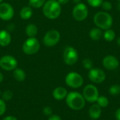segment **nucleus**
Segmentation results:
<instances>
[{
  "instance_id": "1",
  "label": "nucleus",
  "mask_w": 120,
  "mask_h": 120,
  "mask_svg": "<svg viewBox=\"0 0 120 120\" xmlns=\"http://www.w3.org/2000/svg\"><path fill=\"white\" fill-rule=\"evenodd\" d=\"M61 5L56 0H48L43 6L42 11L45 17L54 20L58 18L61 13Z\"/></svg>"
},
{
  "instance_id": "2",
  "label": "nucleus",
  "mask_w": 120,
  "mask_h": 120,
  "mask_svg": "<svg viewBox=\"0 0 120 120\" xmlns=\"http://www.w3.org/2000/svg\"><path fill=\"white\" fill-rule=\"evenodd\" d=\"M65 101L68 106L74 110H80L85 106V99L81 94L77 91H72L68 94Z\"/></svg>"
},
{
  "instance_id": "3",
  "label": "nucleus",
  "mask_w": 120,
  "mask_h": 120,
  "mask_svg": "<svg viewBox=\"0 0 120 120\" xmlns=\"http://www.w3.org/2000/svg\"><path fill=\"white\" fill-rule=\"evenodd\" d=\"M94 22L97 27L105 30L112 27L113 18L109 13L106 11H99L94 15Z\"/></svg>"
},
{
  "instance_id": "4",
  "label": "nucleus",
  "mask_w": 120,
  "mask_h": 120,
  "mask_svg": "<svg viewBox=\"0 0 120 120\" xmlns=\"http://www.w3.org/2000/svg\"><path fill=\"white\" fill-rule=\"evenodd\" d=\"M39 42L35 37H29L22 45V51L27 55H34L39 51Z\"/></svg>"
},
{
  "instance_id": "5",
  "label": "nucleus",
  "mask_w": 120,
  "mask_h": 120,
  "mask_svg": "<svg viewBox=\"0 0 120 120\" xmlns=\"http://www.w3.org/2000/svg\"><path fill=\"white\" fill-rule=\"evenodd\" d=\"M66 84L72 88V89H78L83 85L84 79L81 75L75 72H69L65 79Z\"/></svg>"
},
{
  "instance_id": "6",
  "label": "nucleus",
  "mask_w": 120,
  "mask_h": 120,
  "mask_svg": "<svg viewBox=\"0 0 120 120\" xmlns=\"http://www.w3.org/2000/svg\"><path fill=\"white\" fill-rule=\"evenodd\" d=\"M79 59V54L74 47L67 46L63 52V60L68 65H75Z\"/></svg>"
},
{
  "instance_id": "7",
  "label": "nucleus",
  "mask_w": 120,
  "mask_h": 120,
  "mask_svg": "<svg viewBox=\"0 0 120 120\" xmlns=\"http://www.w3.org/2000/svg\"><path fill=\"white\" fill-rule=\"evenodd\" d=\"M60 39V34L56 30H51L48 31L44 38L43 43L48 47H52L56 46Z\"/></svg>"
},
{
  "instance_id": "8",
  "label": "nucleus",
  "mask_w": 120,
  "mask_h": 120,
  "mask_svg": "<svg viewBox=\"0 0 120 120\" xmlns=\"http://www.w3.org/2000/svg\"><path fill=\"white\" fill-rule=\"evenodd\" d=\"M89 15V9L85 4L79 3L75 6L72 9V16L77 21L84 20Z\"/></svg>"
},
{
  "instance_id": "9",
  "label": "nucleus",
  "mask_w": 120,
  "mask_h": 120,
  "mask_svg": "<svg viewBox=\"0 0 120 120\" xmlns=\"http://www.w3.org/2000/svg\"><path fill=\"white\" fill-rule=\"evenodd\" d=\"M83 96L85 101H87L88 102H96L99 97V92L97 87L93 84L86 85L83 89Z\"/></svg>"
},
{
  "instance_id": "10",
  "label": "nucleus",
  "mask_w": 120,
  "mask_h": 120,
  "mask_svg": "<svg viewBox=\"0 0 120 120\" xmlns=\"http://www.w3.org/2000/svg\"><path fill=\"white\" fill-rule=\"evenodd\" d=\"M18 61L12 56L6 55L1 58L0 59V67L6 71L14 70L17 68Z\"/></svg>"
},
{
  "instance_id": "11",
  "label": "nucleus",
  "mask_w": 120,
  "mask_h": 120,
  "mask_svg": "<svg viewBox=\"0 0 120 120\" xmlns=\"http://www.w3.org/2000/svg\"><path fill=\"white\" fill-rule=\"evenodd\" d=\"M88 77L90 81L95 84H101L106 78L105 72L100 68H91L89 72Z\"/></svg>"
},
{
  "instance_id": "12",
  "label": "nucleus",
  "mask_w": 120,
  "mask_h": 120,
  "mask_svg": "<svg viewBox=\"0 0 120 120\" xmlns=\"http://www.w3.org/2000/svg\"><path fill=\"white\" fill-rule=\"evenodd\" d=\"M14 10L13 6L8 3L0 4V18L3 20H10L13 18Z\"/></svg>"
},
{
  "instance_id": "13",
  "label": "nucleus",
  "mask_w": 120,
  "mask_h": 120,
  "mask_svg": "<svg viewBox=\"0 0 120 120\" xmlns=\"http://www.w3.org/2000/svg\"><path fill=\"white\" fill-rule=\"evenodd\" d=\"M103 66L108 70H114L117 69L120 65V62L118 59L112 56V55H108L103 59Z\"/></svg>"
},
{
  "instance_id": "14",
  "label": "nucleus",
  "mask_w": 120,
  "mask_h": 120,
  "mask_svg": "<svg viewBox=\"0 0 120 120\" xmlns=\"http://www.w3.org/2000/svg\"><path fill=\"white\" fill-rule=\"evenodd\" d=\"M68 95V91L65 88L62 86L56 87L53 91V96L57 101H62L66 98Z\"/></svg>"
},
{
  "instance_id": "15",
  "label": "nucleus",
  "mask_w": 120,
  "mask_h": 120,
  "mask_svg": "<svg viewBox=\"0 0 120 120\" xmlns=\"http://www.w3.org/2000/svg\"><path fill=\"white\" fill-rule=\"evenodd\" d=\"M11 42V36L10 33L5 30H0V46H7Z\"/></svg>"
},
{
  "instance_id": "16",
  "label": "nucleus",
  "mask_w": 120,
  "mask_h": 120,
  "mask_svg": "<svg viewBox=\"0 0 120 120\" xmlns=\"http://www.w3.org/2000/svg\"><path fill=\"white\" fill-rule=\"evenodd\" d=\"M102 110L101 108L98 104H94L92 105L89 110V116L93 120H97L101 116Z\"/></svg>"
},
{
  "instance_id": "17",
  "label": "nucleus",
  "mask_w": 120,
  "mask_h": 120,
  "mask_svg": "<svg viewBox=\"0 0 120 120\" xmlns=\"http://www.w3.org/2000/svg\"><path fill=\"white\" fill-rule=\"evenodd\" d=\"M103 35V32L101 29L98 27H94L89 32V37L93 41H98Z\"/></svg>"
},
{
  "instance_id": "18",
  "label": "nucleus",
  "mask_w": 120,
  "mask_h": 120,
  "mask_svg": "<svg viewBox=\"0 0 120 120\" xmlns=\"http://www.w3.org/2000/svg\"><path fill=\"white\" fill-rule=\"evenodd\" d=\"M33 14L32 9L30 6H25L20 11V16L23 20L30 19Z\"/></svg>"
},
{
  "instance_id": "19",
  "label": "nucleus",
  "mask_w": 120,
  "mask_h": 120,
  "mask_svg": "<svg viewBox=\"0 0 120 120\" xmlns=\"http://www.w3.org/2000/svg\"><path fill=\"white\" fill-rule=\"evenodd\" d=\"M13 75L14 79L18 82H22L25 79L26 77V74L25 71L20 68H15L13 70Z\"/></svg>"
},
{
  "instance_id": "20",
  "label": "nucleus",
  "mask_w": 120,
  "mask_h": 120,
  "mask_svg": "<svg viewBox=\"0 0 120 120\" xmlns=\"http://www.w3.org/2000/svg\"><path fill=\"white\" fill-rule=\"evenodd\" d=\"M38 32V28L34 24H30L27 25L25 28V33L27 37H35V36L37 34Z\"/></svg>"
},
{
  "instance_id": "21",
  "label": "nucleus",
  "mask_w": 120,
  "mask_h": 120,
  "mask_svg": "<svg viewBox=\"0 0 120 120\" xmlns=\"http://www.w3.org/2000/svg\"><path fill=\"white\" fill-rule=\"evenodd\" d=\"M103 36L105 41H112L115 39L116 34H115V32L113 30L110 28V29L105 30V31L104 32Z\"/></svg>"
},
{
  "instance_id": "22",
  "label": "nucleus",
  "mask_w": 120,
  "mask_h": 120,
  "mask_svg": "<svg viewBox=\"0 0 120 120\" xmlns=\"http://www.w3.org/2000/svg\"><path fill=\"white\" fill-rule=\"evenodd\" d=\"M97 104L101 107V108H106L109 105V100L106 96H99L96 101Z\"/></svg>"
},
{
  "instance_id": "23",
  "label": "nucleus",
  "mask_w": 120,
  "mask_h": 120,
  "mask_svg": "<svg viewBox=\"0 0 120 120\" xmlns=\"http://www.w3.org/2000/svg\"><path fill=\"white\" fill-rule=\"evenodd\" d=\"M46 0H29V4L31 7L38 8L44 6Z\"/></svg>"
},
{
  "instance_id": "24",
  "label": "nucleus",
  "mask_w": 120,
  "mask_h": 120,
  "mask_svg": "<svg viewBox=\"0 0 120 120\" xmlns=\"http://www.w3.org/2000/svg\"><path fill=\"white\" fill-rule=\"evenodd\" d=\"M109 93L112 96H117L120 94V85L113 84L109 89Z\"/></svg>"
},
{
  "instance_id": "25",
  "label": "nucleus",
  "mask_w": 120,
  "mask_h": 120,
  "mask_svg": "<svg viewBox=\"0 0 120 120\" xmlns=\"http://www.w3.org/2000/svg\"><path fill=\"white\" fill-rule=\"evenodd\" d=\"M86 1L89 6L94 8H98L99 6H101L103 0H86Z\"/></svg>"
},
{
  "instance_id": "26",
  "label": "nucleus",
  "mask_w": 120,
  "mask_h": 120,
  "mask_svg": "<svg viewBox=\"0 0 120 120\" xmlns=\"http://www.w3.org/2000/svg\"><path fill=\"white\" fill-rule=\"evenodd\" d=\"M82 64H83L84 68L85 69H86V70H90L91 68H93V62L89 58H85L82 61Z\"/></svg>"
},
{
  "instance_id": "27",
  "label": "nucleus",
  "mask_w": 120,
  "mask_h": 120,
  "mask_svg": "<svg viewBox=\"0 0 120 120\" xmlns=\"http://www.w3.org/2000/svg\"><path fill=\"white\" fill-rule=\"evenodd\" d=\"M13 97V93L10 90H7V91H5L3 94H2V98L3 100L5 101H8L9 100H11Z\"/></svg>"
},
{
  "instance_id": "28",
  "label": "nucleus",
  "mask_w": 120,
  "mask_h": 120,
  "mask_svg": "<svg viewBox=\"0 0 120 120\" xmlns=\"http://www.w3.org/2000/svg\"><path fill=\"white\" fill-rule=\"evenodd\" d=\"M101 7L103 10L108 11L112 8V3L108 1H103V4L101 5Z\"/></svg>"
},
{
  "instance_id": "29",
  "label": "nucleus",
  "mask_w": 120,
  "mask_h": 120,
  "mask_svg": "<svg viewBox=\"0 0 120 120\" xmlns=\"http://www.w3.org/2000/svg\"><path fill=\"white\" fill-rule=\"evenodd\" d=\"M6 110V105L3 99H0V116H2Z\"/></svg>"
},
{
  "instance_id": "30",
  "label": "nucleus",
  "mask_w": 120,
  "mask_h": 120,
  "mask_svg": "<svg viewBox=\"0 0 120 120\" xmlns=\"http://www.w3.org/2000/svg\"><path fill=\"white\" fill-rule=\"evenodd\" d=\"M43 113L44 115H46V116H51L53 113V110H52V108L49 107V106H46L45 108H44L43 109Z\"/></svg>"
},
{
  "instance_id": "31",
  "label": "nucleus",
  "mask_w": 120,
  "mask_h": 120,
  "mask_svg": "<svg viewBox=\"0 0 120 120\" xmlns=\"http://www.w3.org/2000/svg\"><path fill=\"white\" fill-rule=\"evenodd\" d=\"M48 120H62L60 117H59L58 115H51V116L49 117V119Z\"/></svg>"
},
{
  "instance_id": "32",
  "label": "nucleus",
  "mask_w": 120,
  "mask_h": 120,
  "mask_svg": "<svg viewBox=\"0 0 120 120\" xmlns=\"http://www.w3.org/2000/svg\"><path fill=\"white\" fill-rule=\"evenodd\" d=\"M115 117L117 120H120V108H118L115 112Z\"/></svg>"
},
{
  "instance_id": "33",
  "label": "nucleus",
  "mask_w": 120,
  "mask_h": 120,
  "mask_svg": "<svg viewBox=\"0 0 120 120\" xmlns=\"http://www.w3.org/2000/svg\"><path fill=\"white\" fill-rule=\"evenodd\" d=\"M2 120H18L17 118H15L14 116H7L5 117Z\"/></svg>"
},
{
  "instance_id": "34",
  "label": "nucleus",
  "mask_w": 120,
  "mask_h": 120,
  "mask_svg": "<svg viewBox=\"0 0 120 120\" xmlns=\"http://www.w3.org/2000/svg\"><path fill=\"white\" fill-rule=\"evenodd\" d=\"M58 1L60 5H65L68 4L70 1V0H58Z\"/></svg>"
},
{
  "instance_id": "35",
  "label": "nucleus",
  "mask_w": 120,
  "mask_h": 120,
  "mask_svg": "<svg viewBox=\"0 0 120 120\" xmlns=\"http://www.w3.org/2000/svg\"><path fill=\"white\" fill-rule=\"evenodd\" d=\"M3 80H4V75H3V74L0 72V83L2 82Z\"/></svg>"
},
{
  "instance_id": "36",
  "label": "nucleus",
  "mask_w": 120,
  "mask_h": 120,
  "mask_svg": "<svg viewBox=\"0 0 120 120\" xmlns=\"http://www.w3.org/2000/svg\"><path fill=\"white\" fill-rule=\"evenodd\" d=\"M72 1H73L75 4H76L81 3V2H80V1H81V0H72Z\"/></svg>"
},
{
  "instance_id": "37",
  "label": "nucleus",
  "mask_w": 120,
  "mask_h": 120,
  "mask_svg": "<svg viewBox=\"0 0 120 120\" xmlns=\"http://www.w3.org/2000/svg\"><path fill=\"white\" fill-rule=\"evenodd\" d=\"M117 45L120 47V37H119V38L117 39Z\"/></svg>"
},
{
  "instance_id": "38",
  "label": "nucleus",
  "mask_w": 120,
  "mask_h": 120,
  "mask_svg": "<svg viewBox=\"0 0 120 120\" xmlns=\"http://www.w3.org/2000/svg\"><path fill=\"white\" fill-rule=\"evenodd\" d=\"M117 9L120 11V1H119V3L117 4Z\"/></svg>"
},
{
  "instance_id": "39",
  "label": "nucleus",
  "mask_w": 120,
  "mask_h": 120,
  "mask_svg": "<svg viewBox=\"0 0 120 120\" xmlns=\"http://www.w3.org/2000/svg\"><path fill=\"white\" fill-rule=\"evenodd\" d=\"M2 1H3V0H0V4H1V3Z\"/></svg>"
},
{
  "instance_id": "40",
  "label": "nucleus",
  "mask_w": 120,
  "mask_h": 120,
  "mask_svg": "<svg viewBox=\"0 0 120 120\" xmlns=\"http://www.w3.org/2000/svg\"><path fill=\"white\" fill-rule=\"evenodd\" d=\"M117 1H120V0H117Z\"/></svg>"
},
{
  "instance_id": "41",
  "label": "nucleus",
  "mask_w": 120,
  "mask_h": 120,
  "mask_svg": "<svg viewBox=\"0 0 120 120\" xmlns=\"http://www.w3.org/2000/svg\"><path fill=\"white\" fill-rule=\"evenodd\" d=\"M0 94H1V91H0Z\"/></svg>"
}]
</instances>
